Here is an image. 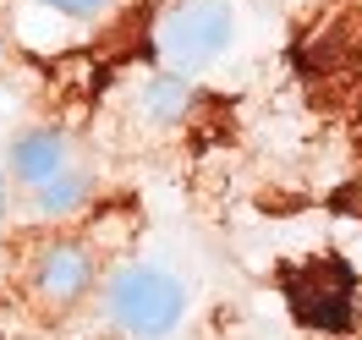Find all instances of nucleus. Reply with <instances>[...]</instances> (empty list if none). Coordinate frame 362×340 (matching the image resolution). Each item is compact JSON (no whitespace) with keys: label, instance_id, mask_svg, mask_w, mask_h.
<instances>
[{"label":"nucleus","instance_id":"obj_2","mask_svg":"<svg viewBox=\"0 0 362 340\" xmlns=\"http://www.w3.org/2000/svg\"><path fill=\"white\" fill-rule=\"evenodd\" d=\"M236 39V11L230 0H170L154 17V49L165 71H198L214 66Z\"/></svg>","mask_w":362,"mask_h":340},{"label":"nucleus","instance_id":"obj_5","mask_svg":"<svg viewBox=\"0 0 362 340\" xmlns=\"http://www.w3.org/2000/svg\"><path fill=\"white\" fill-rule=\"evenodd\" d=\"M137 110H143L148 127L170 132V127H181L187 110H192V83H187L181 71H154V77L143 83V93H137Z\"/></svg>","mask_w":362,"mask_h":340},{"label":"nucleus","instance_id":"obj_6","mask_svg":"<svg viewBox=\"0 0 362 340\" xmlns=\"http://www.w3.org/2000/svg\"><path fill=\"white\" fill-rule=\"evenodd\" d=\"M28 204H33V214H39V220H71V214H83V209L93 204V165L83 159V165H77V170H66L61 182H49L45 192H33Z\"/></svg>","mask_w":362,"mask_h":340},{"label":"nucleus","instance_id":"obj_8","mask_svg":"<svg viewBox=\"0 0 362 340\" xmlns=\"http://www.w3.org/2000/svg\"><path fill=\"white\" fill-rule=\"evenodd\" d=\"M11 220V182H6V170H0V225Z\"/></svg>","mask_w":362,"mask_h":340},{"label":"nucleus","instance_id":"obj_3","mask_svg":"<svg viewBox=\"0 0 362 340\" xmlns=\"http://www.w3.org/2000/svg\"><path fill=\"white\" fill-rule=\"evenodd\" d=\"M93 274H99V258H93L88 242L49 236L45 247H33V258H28V296H33L39 313L61 318L93 291Z\"/></svg>","mask_w":362,"mask_h":340},{"label":"nucleus","instance_id":"obj_7","mask_svg":"<svg viewBox=\"0 0 362 340\" xmlns=\"http://www.w3.org/2000/svg\"><path fill=\"white\" fill-rule=\"evenodd\" d=\"M45 11H61V17H110L121 0H39Z\"/></svg>","mask_w":362,"mask_h":340},{"label":"nucleus","instance_id":"obj_1","mask_svg":"<svg viewBox=\"0 0 362 340\" xmlns=\"http://www.w3.org/2000/svg\"><path fill=\"white\" fill-rule=\"evenodd\" d=\"M105 307L137 340H165L187 318V286L148 258H127L105 274Z\"/></svg>","mask_w":362,"mask_h":340},{"label":"nucleus","instance_id":"obj_4","mask_svg":"<svg viewBox=\"0 0 362 340\" xmlns=\"http://www.w3.org/2000/svg\"><path fill=\"white\" fill-rule=\"evenodd\" d=\"M83 148H77V137L61 132V127H28L17 143H11V154H6V182H17L33 198V192H45L49 182H61L66 170L83 165Z\"/></svg>","mask_w":362,"mask_h":340}]
</instances>
